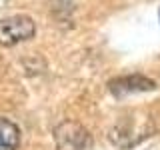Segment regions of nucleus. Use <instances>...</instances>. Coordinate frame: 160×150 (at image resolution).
Listing matches in <instances>:
<instances>
[{
  "label": "nucleus",
  "instance_id": "1",
  "mask_svg": "<svg viewBox=\"0 0 160 150\" xmlns=\"http://www.w3.org/2000/svg\"><path fill=\"white\" fill-rule=\"evenodd\" d=\"M34 32H36L34 20L30 16H24V14L0 20V44L2 46H14L18 42L30 40Z\"/></svg>",
  "mask_w": 160,
  "mask_h": 150
},
{
  "label": "nucleus",
  "instance_id": "2",
  "mask_svg": "<svg viewBox=\"0 0 160 150\" xmlns=\"http://www.w3.org/2000/svg\"><path fill=\"white\" fill-rule=\"evenodd\" d=\"M54 134L58 150H92V138L88 130L78 122H62Z\"/></svg>",
  "mask_w": 160,
  "mask_h": 150
},
{
  "label": "nucleus",
  "instance_id": "3",
  "mask_svg": "<svg viewBox=\"0 0 160 150\" xmlns=\"http://www.w3.org/2000/svg\"><path fill=\"white\" fill-rule=\"evenodd\" d=\"M110 92L114 96L122 98L126 94H136V92H148V90H156V82L140 74H132V76H120L116 80H110Z\"/></svg>",
  "mask_w": 160,
  "mask_h": 150
},
{
  "label": "nucleus",
  "instance_id": "4",
  "mask_svg": "<svg viewBox=\"0 0 160 150\" xmlns=\"http://www.w3.org/2000/svg\"><path fill=\"white\" fill-rule=\"evenodd\" d=\"M20 146V128L12 120L0 118V150H18Z\"/></svg>",
  "mask_w": 160,
  "mask_h": 150
}]
</instances>
